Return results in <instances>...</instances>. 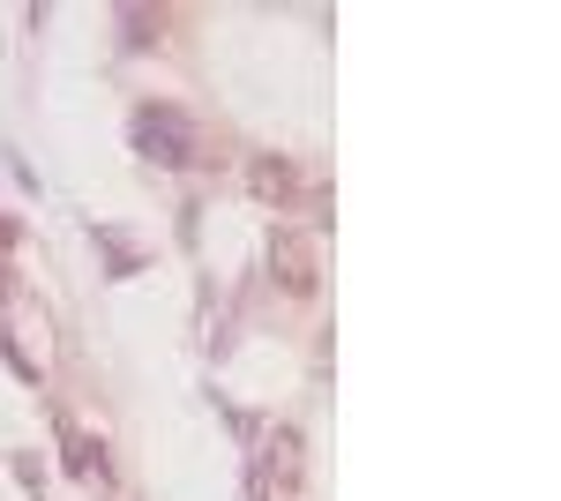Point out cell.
I'll use <instances>...</instances> for the list:
<instances>
[{"mask_svg": "<svg viewBox=\"0 0 561 501\" xmlns=\"http://www.w3.org/2000/svg\"><path fill=\"white\" fill-rule=\"evenodd\" d=\"M270 270H277V285L285 293H314V240H300V232H277L270 240Z\"/></svg>", "mask_w": 561, "mask_h": 501, "instance_id": "7a4b0ae2", "label": "cell"}, {"mask_svg": "<svg viewBox=\"0 0 561 501\" xmlns=\"http://www.w3.org/2000/svg\"><path fill=\"white\" fill-rule=\"evenodd\" d=\"M248 195H255V203H285V195H293V166H285V158H255V166H248Z\"/></svg>", "mask_w": 561, "mask_h": 501, "instance_id": "277c9868", "label": "cell"}, {"mask_svg": "<svg viewBox=\"0 0 561 501\" xmlns=\"http://www.w3.org/2000/svg\"><path fill=\"white\" fill-rule=\"evenodd\" d=\"M270 479H277V487H285V494H293V487H300V434H293V426H277V434H270V457H262L255 501H262V487H270Z\"/></svg>", "mask_w": 561, "mask_h": 501, "instance_id": "3957f363", "label": "cell"}, {"mask_svg": "<svg viewBox=\"0 0 561 501\" xmlns=\"http://www.w3.org/2000/svg\"><path fill=\"white\" fill-rule=\"evenodd\" d=\"M165 38V15H150V8H128V45H158Z\"/></svg>", "mask_w": 561, "mask_h": 501, "instance_id": "5b68a950", "label": "cell"}, {"mask_svg": "<svg viewBox=\"0 0 561 501\" xmlns=\"http://www.w3.org/2000/svg\"><path fill=\"white\" fill-rule=\"evenodd\" d=\"M135 150H142L150 166H187L195 135H187V121H180L173 105H142V113H135Z\"/></svg>", "mask_w": 561, "mask_h": 501, "instance_id": "6da1fadb", "label": "cell"}]
</instances>
